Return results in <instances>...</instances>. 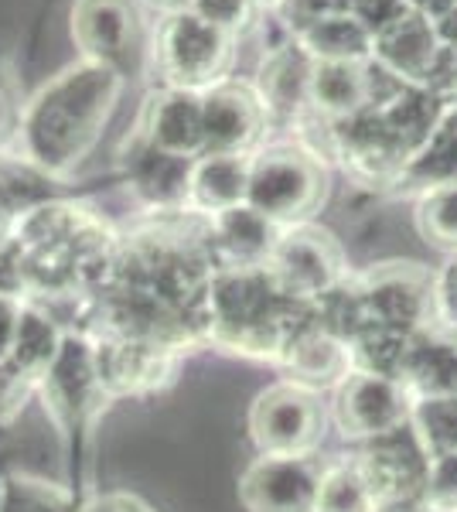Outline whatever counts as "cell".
Returning a JSON list of instances; mask_svg holds the SVG:
<instances>
[{"mask_svg":"<svg viewBox=\"0 0 457 512\" xmlns=\"http://www.w3.org/2000/svg\"><path fill=\"white\" fill-rule=\"evenodd\" d=\"M120 96V72L103 62L65 69L31 99L21 120L24 161L38 171L65 175L86 158Z\"/></svg>","mask_w":457,"mask_h":512,"instance_id":"obj_1","label":"cell"},{"mask_svg":"<svg viewBox=\"0 0 457 512\" xmlns=\"http://www.w3.org/2000/svg\"><path fill=\"white\" fill-rule=\"evenodd\" d=\"M348 11H352L355 18L372 31V38H376L379 31H386L393 21H400L410 7H406L403 0H348Z\"/></svg>","mask_w":457,"mask_h":512,"instance_id":"obj_34","label":"cell"},{"mask_svg":"<svg viewBox=\"0 0 457 512\" xmlns=\"http://www.w3.org/2000/svg\"><path fill=\"white\" fill-rule=\"evenodd\" d=\"M191 11H195L202 21L215 24L219 31L232 35V31L246 28V24L253 21L256 0H195Z\"/></svg>","mask_w":457,"mask_h":512,"instance_id":"obj_32","label":"cell"},{"mask_svg":"<svg viewBox=\"0 0 457 512\" xmlns=\"http://www.w3.org/2000/svg\"><path fill=\"white\" fill-rule=\"evenodd\" d=\"M297 41L314 62H362L372 55V31L352 11L297 24Z\"/></svg>","mask_w":457,"mask_h":512,"instance_id":"obj_23","label":"cell"},{"mask_svg":"<svg viewBox=\"0 0 457 512\" xmlns=\"http://www.w3.org/2000/svg\"><path fill=\"white\" fill-rule=\"evenodd\" d=\"M249 158L246 154H202L191 164L188 209L202 216H219L246 202Z\"/></svg>","mask_w":457,"mask_h":512,"instance_id":"obj_20","label":"cell"},{"mask_svg":"<svg viewBox=\"0 0 457 512\" xmlns=\"http://www.w3.org/2000/svg\"><path fill=\"white\" fill-rule=\"evenodd\" d=\"M406 349H410V335L389 332V328H365L348 342V355H352V369L386 379L403 376Z\"/></svg>","mask_w":457,"mask_h":512,"instance_id":"obj_26","label":"cell"},{"mask_svg":"<svg viewBox=\"0 0 457 512\" xmlns=\"http://www.w3.org/2000/svg\"><path fill=\"white\" fill-rule=\"evenodd\" d=\"M191 164H195V158H178V154H168L161 147L147 144L144 137H137L127 154V178L147 205L181 209V205H188Z\"/></svg>","mask_w":457,"mask_h":512,"instance_id":"obj_19","label":"cell"},{"mask_svg":"<svg viewBox=\"0 0 457 512\" xmlns=\"http://www.w3.org/2000/svg\"><path fill=\"white\" fill-rule=\"evenodd\" d=\"M161 11H168V14H178V11H191V4L195 0H154Z\"/></svg>","mask_w":457,"mask_h":512,"instance_id":"obj_39","label":"cell"},{"mask_svg":"<svg viewBox=\"0 0 457 512\" xmlns=\"http://www.w3.org/2000/svg\"><path fill=\"white\" fill-rule=\"evenodd\" d=\"M38 390L41 400H45V410L65 434L82 431L103 410L110 396L99 383L93 342H89L86 332H79V328L65 332L62 352L52 362V369L38 379Z\"/></svg>","mask_w":457,"mask_h":512,"instance_id":"obj_8","label":"cell"},{"mask_svg":"<svg viewBox=\"0 0 457 512\" xmlns=\"http://www.w3.org/2000/svg\"><path fill=\"white\" fill-rule=\"evenodd\" d=\"M400 181L410 188H420V192L457 185V106L440 117L437 130L410 158Z\"/></svg>","mask_w":457,"mask_h":512,"instance_id":"obj_24","label":"cell"},{"mask_svg":"<svg viewBox=\"0 0 457 512\" xmlns=\"http://www.w3.org/2000/svg\"><path fill=\"white\" fill-rule=\"evenodd\" d=\"M157 62L171 89L205 93L219 86L229 62V35L202 21L195 11H178L157 31Z\"/></svg>","mask_w":457,"mask_h":512,"instance_id":"obj_5","label":"cell"},{"mask_svg":"<svg viewBox=\"0 0 457 512\" xmlns=\"http://www.w3.org/2000/svg\"><path fill=\"white\" fill-rule=\"evenodd\" d=\"M321 468L314 454H263L239 482L243 506L249 512H314Z\"/></svg>","mask_w":457,"mask_h":512,"instance_id":"obj_11","label":"cell"},{"mask_svg":"<svg viewBox=\"0 0 457 512\" xmlns=\"http://www.w3.org/2000/svg\"><path fill=\"white\" fill-rule=\"evenodd\" d=\"M434 325L457 335V256L434 277Z\"/></svg>","mask_w":457,"mask_h":512,"instance_id":"obj_33","label":"cell"},{"mask_svg":"<svg viewBox=\"0 0 457 512\" xmlns=\"http://www.w3.org/2000/svg\"><path fill=\"white\" fill-rule=\"evenodd\" d=\"M96 355V373L106 396L157 393L178 373L181 352L174 345L137 335H89Z\"/></svg>","mask_w":457,"mask_h":512,"instance_id":"obj_9","label":"cell"},{"mask_svg":"<svg viewBox=\"0 0 457 512\" xmlns=\"http://www.w3.org/2000/svg\"><path fill=\"white\" fill-rule=\"evenodd\" d=\"M410 427L417 431L420 444L427 448L430 458L457 454V393L413 400Z\"/></svg>","mask_w":457,"mask_h":512,"instance_id":"obj_28","label":"cell"},{"mask_svg":"<svg viewBox=\"0 0 457 512\" xmlns=\"http://www.w3.org/2000/svg\"><path fill=\"white\" fill-rule=\"evenodd\" d=\"M65 342V328L48 315L41 304H21L18 335H14V349L7 359V369L24 379L28 386H38V379L52 369Z\"/></svg>","mask_w":457,"mask_h":512,"instance_id":"obj_21","label":"cell"},{"mask_svg":"<svg viewBox=\"0 0 457 512\" xmlns=\"http://www.w3.org/2000/svg\"><path fill=\"white\" fill-rule=\"evenodd\" d=\"M277 366H284L290 383H301L307 390H331L352 373V355L342 338L324 332L311 315L287 338Z\"/></svg>","mask_w":457,"mask_h":512,"instance_id":"obj_16","label":"cell"},{"mask_svg":"<svg viewBox=\"0 0 457 512\" xmlns=\"http://www.w3.org/2000/svg\"><path fill=\"white\" fill-rule=\"evenodd\" d=\"M280 236V226L270 222L253 205H236L205 222V239L215 260V270L222 267H267L273 243Z\"/></svg>","mask_w":457,"mask_h":512,"instance_id":"obj_15","label":"cell"},{"mask_svg":"<svg viewBox=\"0 0 457 512\" xmlns=\"http://www.w3.org/2000/svg\"><path fill=\"white\" fill-rule=\"evenodd\" d=\"M417 222H420V233L430 243L444 246V250H457V185L423 192Z\"/></svg>","mask_w":457,"mask_h":512,"instance_id":"obj_30","label":"cell"},{"mask_svg":"<svg viewBox=\"0 0 457 512\" xmlns=\"http://www.w3.org/2000/svg\"><path fill=\"white\" fill-rule=\"evenodd\" d=\"M260 96L243 86L219 82L202 93V123H205V151L202 154H246L263 130Z\"/></svg>","mask_w":457,"mask_h":512,"instance_id":"obj_14","label":"cell"},{"mask_svg":"<svg viewBox=\"0 0 457 512\" xmlns=\"http://www.w3.org/2000/svg\"><path fill=\"white\" fill-rule=\"evenodd\" d=\"M359 468L379 502V512L423 509V485L430 472V454L410 424L362 441Z\"/></svg>","mask_w":457,"mask_h":512,"instance_id":"obj_4","label":"cell"},{"mask_svg":"<svg viewBox=\"0 0 457 512\" xmlns=\"http://www.w3.org/2000/svg\"><path fill=\"white\" fill-rule=\"evenodd\" d=\"M72 35L89 55L120 72L137 52L134 0H79L72 11Z\"/></svg>","mask_w":457,"mask_h":512,"instance_id":"obj_13","label":"cell"},{"mask_svg":"<svg viewBox=\"0 0 457 512\" xmlns=\"http://www.w3.org/2000/svg\"><path fill=\"white\" fill-rule=\"evenodd\" d=\"M140 137L178 158H202L205 151V123L202 96L188 89H164L144 110Z\"/></svg>","mask_w":457,"mask_h":512,"instance_id":"obj_17","label":"cell"},{"mask_svg":"<svg viewBox=\"0 0 457 512\" xmlns=\"http://www.w3.org/2000/svg\"><path fill=\"white\" fill-rule=\"evenodd\" d=\"M270 277L294 301H318L345 280V256L328 233L314 226H284L267 260Z\"/></svg>","mask_w":457,"mask_h":512,"instance_id":"obj_7","label":"cell"},{"mask_svg":"<svg viewBox=\"0 0 457 512\" xmlns=\"http://www.w3.org/2000/svg\"><path fill=\"white\" fill-rule=\"evenodd\" d=\"M249 431L263 454H314L324 437V403L301 383L270 386L249 410Z\"/></svg>","mask_w":457,"mask_h":512,"instance_id":"obj_6","label":"cell"},{"mask_svg":"<svg viewBox=\"0 0 457 512\" xmlns=\"http://www.w3.org/2000/svg\"><path fill=\"white\" fill-rule=\"evenodd\" d=\"M324 198L321 164L294 147H273L249 158V185L246 205L263 212L270 222L297 226L311 216Z\"/></svg>","mask_w":457,"mask_h":512,"instance_id":"obj_3","label":"cell"},{"mask_svg":"<svg viewBox=\"0 0 457 512\" xmlns=\"http://www.w3.org/2000/svg\"><path fill=\"white\" fill-rule=\"evenodd\" d=\"M413 396L400 379L372 376L352 369L335 386V424L352 441H372L410 424Z\"/></svg>","mask_w":457,"mask_h":512,"instance_id":"obj_10","label":"cell"},{"mask_svg":"<svg viewBox=\"0 0 457 512\" xmlns=\"http://www.w3.org/2000/svg\"><path fill=\"white\" fill-rule=\"evenodd\" d=\"M434 28H437L440 45H444L447 52H457V7H451L447 14H440L434 21Z\"/></svg>","mask_w":457,"mask_h":512,"instance_id":"obj_37","label":"cell"},{"mask_svg":"<svg viewBox=\"0 0 457 512\" xmlns=\"http://www.w3.org/2000/svg\"><path fill=\"white\" fill-rule=\"evenodd\" d=\"M400 383L413 400L457 393V335L447 328L427 325L410 335Z\"/></svg>","mask_w":457,"mask_h":512,"instance_id":"obj_18","label":"cell"},{"mask_svg":"<svg viewBox=\"0 0 457 512\" xmlns=\"http://www.w3.org/2000/svg\"><path fill=\"white\" fill-rule=\"evenodd\" d=\"M4 123H7V99L0 93V134H4Z\"/></svg>","mask_w":457,"mask_h":512,"instance_id":"obj_41","label":"cell"},{"mask_svg":"<svg viewBox=\"0 0 457 512\" xmlns=\"http://www.w3.org/2000/svg\"><path fill=\"white\" fill-rule=\"evenodd\" d=\"M7 229H11V216H7V212L0 209V243L7 239Z\"/></svg>","mask_w":457,"mask_h":512,"instance_id":"obj_40","label":"cell"},{"mask_svg":"<svg viewBox=\"0 0 457 512\" xmlns=\"http://www.w3.org/2000/svg\"><path fill=\"white\" fill-rule=\"evenodd\" d=\"M76 495L41 478L11 475L0 482V512H76Z\"/></svg>","mask_w":457,"mask_h":512,"instance_id":"obj_29","label":"cell"},{"mask_svg":"<svg viewBox=\"0 0 457 512\" xmlns=\"http://www.w3.org/2000/svg\"><path fill=\"white\" fill-rule=\"evenodd\" d=\"M372 59H376L382 69H389L396 79L410 82V86H440V72H444L447 52L437 38V28L430 18L423 14L406 11L400 21H393L386 31H379L372 38Z\"/></svg>","mask_w":457,"mask_h":512,"instance_id":"obj_12","label":"cell"},{"mask_svg":"<svg viewBox=\"0 0 457 512\" xmlns=\"http://www.w3.org/2000/svg\"><path fill=\"white\" fill-rule=\"evenodd\" d=\"M18 321H21V301L18 297L0 294V366H7V359H11L14 335H18Z\"/></svg>","mask_w":457,"mask_h":512,"instance_id":"obj_35","label":"cell"},{"mask_svg":"<svg viewBox=\"0 0 457 512\" xmlns=\"http://www.w3.org/2000/svg\"><path fill=\"white\" fill-rule=\"evenodd\" d=\"M209 342L236 355L280 359L311 304L280 291L267 267H222L209 284Z\"/></svg>","mask_w":457,"mask_h":512,"instance_id":"obj_2","label":"cell"},{"mask_svg":"<svg viewBox=\"0 0 457 512\" xmlns=\"http://www.w3.org/2000/svg\"><path fill=\"white\" fill-rule=\"evenodd\" d=\"M76 512H154L151 506L137 499V495L127 492H110V495H96V499L82 502Z\"/></svg>","mask_w":457,"mask_h":512,"instance_id":"obj_36","label":"cell"},{"mask_svg":"<svg viewBox=\"0 0 457 512\" xmlns=\"http://www.w3.org/2000/svg\"><path fill=\"white\" fill-rule=\"evenodd\" d=\"M307 82H311V65L297 48H284L263 65V110H294L307 96Z\"/></svg>","mask_w":457,"mask_h":512,"instance_id":"obj_27","label":"cell"},{"mask_svg":"<svg viewBox=\"0 0 457 512\" xmlns=\"http://www.w3.org/2000/svg\"><path fill=\"white\" fill-rule=\"evenodd\" d=\"M413 14H423V18L437 21L440 14H447L451 7H457V0H403Z\"/></svg>","mask_w":457,"mask_h":512,"instance_id":"obj_38","label":"cell"},{"mask_svg":"<svg viewBox=\"0 0 457 512\" xmlns=\"http://www.w3.org/2000/svg\"><path fill=\"white\" fill-rule=\"evenodd\" d=\"M423 512H457V454L430 458L423 485Z\"/></svg>","mask_w":457,"mask_h":512,"instance_id":"obj_31","label":"cell"},{"mask_svg":"<svg viewBox=\"0 0 457 512\" xmlns=\"http://www.w3.org/2000/svg\"><path fill=\"white\" fill-rule=\"evenodd\" d=\"M314 512H379V502L372 495L369 482H365L355 454L352 458L342 454L335 461H324Z\"/></svg>","mask_w":457,"mask_h":512,"instance_id":"obj_25","label":"cell"},{"mask_svg":"<svg viewBox=\"0 0 457 512\" xmlns=\"http://www.w3.org/2000/svg\"><path fill=\"white\" fill-rule=\"evenodd\" d=\"M307 99L321 117L348 120L369 106V76L362 62H314Z\"/></svg>","mask_w":457,"mask_h":512,"instance_id":"obj_22","label":"cell"}]
</instances>
